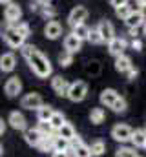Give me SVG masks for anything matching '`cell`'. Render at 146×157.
<instances>
[{
  "label": "cell",
  "mask_w": 146,
  "mask_h": 157,
  "mask_svg": "<svg viewBox=\"0 0 146 157\" xmlns=\"http://www.w3.org/2000/svg\"><path fill=\"white\" fill-rule=\"evenodd\" d=\"M28 62H29V68L33 70V73H35L38 78H48L51 75V71H53L51 62H49L48 57H44L38 49L28 59Z\"/></svg>",
  "instance_id": "1"
},
{
  "label": "cell",
  "mask_w": 146,
  "mask_h": 157,
  "mask_svg": "<svg viewBox=\"0 0 146 157\" xmlns=\"http://www.w3.org/2000/svg\"><path fill=\"white\" fill-rule=\"evenodd\" d=\"M86 95H88V86H86L84 80L71 82L70 91H68V99H70L71 102H80V101H84Z\"/></svg>",
  "instance_id": "2"
},
{
  "label": "cell",
  "mask_w": 146,
  "mask_h": 157,
  "mask_svg": "<svg viewBox=\"0 0 146 157\" xmlns=\"http://www.w3.org/2000/svg\"><path fill=\"white\" fill-rule=\"evenodd\" d=\"M4 40H6V44L9 46V48H22L24 46V40H26V37H22L20 33H18V29L17 28H13V26H7V29L4 31Z\"/></svg>",
  "instance_id": "3"
},
{
  "label": "cell",
  "mask_w": 146,
  "mask_h": 157,
  "mask_svg": "<svg viewBox=\"0 0 146 157\" xmlns=\"http://www.w3.org/2000/svg\"><path fill=\"white\" fill-rule=\"evenodd\" d=\"M132 135H133V130L128 126V124H115L111 128V137L117 141V143H128L132 141Z\"/></svg>",
  "instance_id": "4"
},
{
  "label": "cell",
  "mask_w": 146,
  "mask_h": 157,
  "mask_svg": "<svg viewBox=\"0 0 146 157\" xmlns=\"http://www.w3.org/2000/svg\"><path fill=\"white\" fill-rule=\"evenodd\" d=\"M86 18H88V9H86L84 6H77V7L71 9V13H70V17H68V24H70L71 28H77V26L84 24Z\"/></svg>",
  "instance_id": "5"
},
{
  "label": "cell",
  "mask_w": 146,
  "mask_h": 157,
  "mask_svg": "<svg viewBox=\"0 0 146 157\" xmlns=\"http://www.w3.org/2000/svg\"><path fill=\"white\" fill-rule=\"evenodd\" d=\"M70 86H71V84H70L66 78H62L60 75H55V77L51 78V88H53V91H55L59 97H68Z\"/></svg>",
  "instance_id": "6"
},
{
  "label": "cell",
  "mask_w": 146,
  "mask_h": 157,
  "mask_svg": "<svg viewBox=\"0 0 146 157\" xmlns=\"http://www.w3.org/2000/svg\"><path fill=\"white\" fill-rule=\"evenodd\" d=\"M42 104H44V102H42V97H40L38 93H33V91L28 93V95H24L22 101H20V106L26 108V110H38Z\"/></svg>",
  "instance_id": "7"
},
{
  "label": "cell",
  "mask_w": 146,
  "mask_h": 157,
  "mask_svg": "<svg viewBox=\"0 0 146 157\" xmlns=\"http://www.w3.org/2000/svg\"><path fill=\"white\" fill-rule=\"evenodd\" d=\"M4 17H6V20H7L9 24L18 22V20H20V17H22V9H20V6H18V4H15V2L7 4V6H6V9H4Z\"/></svg>",
  "instance_id": "8"
},
{
  "label": "cell",
  "mask_w": 146,
  "mask_h": 157,
  "mask_svg": "<svg viewBox=\"0 0 146 157\" xmlns=\"http://www.w3.org/2000/svg\"><path fill=\"white\" fill-rule=\"evenodd\" d=\"M4 91L7 97H17L20 91H22V82L18 77H11L7 78V82L4 84Z\"/></svg>",
  "instance_id": "9"
},
{
  "label": "cell",
  "mask_w": 146,
  "mask_h": 157,
  "mask_svg": "<svg viewBox=\"0 0 146 157\" xmlns=\"http://www.w3.org/2000/svg\"><path fill=\"white\" fill-rule=\"evenodd\" d=\"M126 26H128V29H139V28H143L146 22V15L143 11H137V13H132L126 20Z\"/></svg>",
  "instance_id": "10"
},
{
  "label": "cell",
  "mask_w": 146,
  "mask_h": 157,
  "mask_svg": "<svg viewBox=\"0 0 146 157\" xmlns=\"http://www.w3.org/2000/svg\"><path fill=\"white\" fill-rule=\"evenodd\" d=\"M44 35H46V39H49V40H57L62 35V26L57 20H49L46 24V28H44Z\"/></svg>",
  "instance_id": "11"
},
{
  "label": "cell",
  "mask_w": 146,
  "mask_h": 157,
  "mask_svg": "<svg viewBox=\"0 0 146 157\" xmlns=\"http://www.w3.org/2000/svg\"><path fill=\"white\" fill-rule=\"evenodd\" d=\"M97 29H99L101 37L104 39V42H111V40L115 39V28H113V24H111L110 20H102V22H99Z\"/></svg>",
  "instance_id": "12"
},
{
  "label": "cell",
  "mask_w": 146,
  "mask_h": 157,
  "mask_svg": "<svg viewBox=\"0 0 146 157\" xmlns=\"http://www.w3.org/2000/svg\"><path fill=\"white\" fill-rule=\"evenodd\" d=\"M124 49H126V40L121 39V37H115L111 42H108V51H110V55H113V57L124 55Z\"/></svg>",
  "instance_id": "13"
},
{
  "label": "cell",
  "mask_w": 146,
  "mask_h": 157,
  "mask_svg": "<svg viewBox=\"0 0 146 157\" xmlns=\"http://www.w3.org/2000/svg\"><path fill=\"white\" fill-rule=\"evenodd\" d=\"M80 46H82V40L79 39L75 33L66 35V39H64V49H66V51L77 53V51H80Z\"/></svg>",
  "instance_id": "14"
},
{
  "label": "cell",
  "mask_w": 146,
  "mask_h": 157,
  "mask_svg": "<svg viewBox=\"0 0 146 157\" xmlns=\"http://www.w3.org/2000/svg\"><path fill=\"white\" fill-rule=\"evenodd\" d=\"M7 122H9L11 128H15V130H24V132H26V117H24L20 112H11Z\"/></svg>",
  "instance_id": "15"
},
{
  "label": "cell",
  "mask_w": 146,
  "mask_h": 157,
  "mask_svg": "<svg viewBox=\"0 0 146 157\" xmlns=\"http://www.w3.org/2000/svg\"><path fill=\"white\" fill-rule=\"evenodd\" d=\"M24 139H26V143H28L29 146H38L40 141L44 139V133H40L36 128H29V130L24 132Z\"/></svg>",
  "instance_id": "16"
},
{
  "label": "cell",
  "mask_w": 146,
  "mask_h": 157,
  "mask_svg": "<svg viewBox=\"0 0 146 157\" xmlns=\"http://www.w3.org/2000/svg\"><path fill=\"white\" fill-rule=\"evenodd\" d=\"M119 97H121V95H119L115 90L108 88V90H104V91L101 93V104H102V106H108V108H111Z\"/></svg>",
  "instance_id": "17"
},
{
  "label": "cell",
  "mask_w": 146,
  "mask_h": 157,
  "mask_svg": "<svg viewBox=\"0 0 146 157\" xmlns=\"http://www.w3.org/2000/svg\"><path fill=\"white\" fill-rule=\"evenodd\" d=\"M17 66V59L13 53H4L0 57V70L2 71H13Z\"/></svg>",
  "instance_id": "18"
},
{
  "label": "cell",
  "mask_w": 146,
  "mask_h": 157,
  "mask_svg": "<svg viewBox=\"0 0 146 157\" xmlns=\"http://www.w3.org/2000/svg\"><path fill=\"white\" fill-rule=\"evenodd\" d=\"M132 68H133V64H132L130 57H126V55L115 57V70H117L119 73H128Z\"/></svg>",
  "instance_id": "19"
},
{
  "label": "cell",
  "mask_w": 146,
  "mask_h": 157,
  "mask_svg": "<svg viewBox=\"0 0 146 157\" xmlns=\"http://www.w3.org/2000/svg\"><path fill=\"white\" fill-rule=\"evenodd\" d=\"M40 152H55V135H44V139L40 141V144L36 146Z\"/></svg>",
  "instance_id": "20"
},
{
  "label": "cell",
  "mask_w": 146,
  "mask_h": 157,
  "mask_svg": "<svg viewBox=\"0 0 146 157\" xmlns=\"http://www.w3.org/2000/svg\"><path fill=\"white\" fill-rule=\"evenodd\" d=\"M53 115H55V110H53L49 104H42V106L36 110V117H38V121H51Z\"/></svg>",
  "instance_id": "21"
},
{
  "label": "cell",
  "mask_w": 146,
  "mask_h": 157,
  "mask_svg": "<svg viewBox=\"0 0 146 157\" xmlns=\"http://www.w3.org/2000/svg\"><path fill=\"white\" fill-rule=\"evenodd\" d=\"M132 143L135 148H144L146 144V130H133V135H132Z\"/></svg>",
  "instance_id": "22"
},
{
  "label": "cell",
  "mask_w": 146,
  "mask_h": 157,
  "mask_svg": "<svg viewBox=\"0 0 146 157\" xmlns=\"http://www.w3.org/2000/svg\"><path fill=\"white\" fill-rule=\"evenodd\" d=\"M70 150H71V141L55 135V152H70Z\"/></svg>",
  "instance_id": "23"
},
{
  "label": "cell",
  "mask_w": 146,
  "mask_h": 157,
  "mask_svg": "<svg viewBox=\"0 0 146 157\" xmlns=\"http://www.w3.org/2000/svg\"><path fill=\"white\" fill-rule=\"evenodd\" d=\"M104 119H106V112H104L102 108H93V110H91V113H90V121H91L93 124H102Z\"/></svg>",
  "instance_id": "24"
},
{
  "label": "cell",
  "mask_w": 146,
  "mask_h": 157,
  "mask_svg": "<svg viewBox=\"0 0 146 157\" xmlns=\"http://www.w3.org/2000/svg\"><path fill=\"white\" fill-rule=\"evenodd\" d=\"M59 135H60V137H64V139H68V141H71V139L77 137V132H75V128H73L70 122H66V124L59 130Z\"/></svg>",
  "instance_id": "25"
},
{
  "label": "cell",
  "mask_w": 146,
  "mask_h": 157,
  "mask_svg": "<svg viewBox=\"0 0 146 157\" xmlns=\"http://www.w3.org/2000/svg\"><path fill=\"white\" fill-rule=\"evenodd\" d=\"M90 148H91V154H93V157H101V155H104V152H106V144H104V141H101V139L93 141Z\"/></svg>",
  "instance_id": "26"
},
{
  "label": "cell",
  "mask_w": 146,
  "mask_h": 157,
  "mask_svg": "<svg viewBox=\"0 0 146 157\" xmlns=\"http://www.w3.org/2000/svg\"><path fill=\"white\" fill-rule=\"evenodd\" d=\"M73 33H75L80 40H88V39H90L91 29H90L86 24H80V26H77V28H73Z\"/></svg>",
  "instance_id": "27"
},
{
  "label": "cell",
  "mask_w": 146,
  "mask_h": 157,
  "mask_svg": "<svg viewBox=\"0 0 146 157\" xmlns=\"http://www.w3.org/2000/svg\"><path fill=\"white\" fill-rule=\"evenodd\" d=\"M35 128L38 130V132H40V133H44V135H53V132H55L49 121H38Z\"/></svg>",
  "instance_id": "28"
},
{
  "label": "cell",
  "mask_w": 146,
  "mask_h": 157,
  "mask_svg": "<svg viewBox=\"0 0 146 157\" xmlns=\"http://www.w3.org/2000/svg\"><path fill=\"white\" fill-rule=\"evenodd\" d=\"M49 122H51L53 130H57V132H59V130H60V128H62V126L66 124V117H64V115H62L60 112H55V115L51 117V121H49Z\"/></svg>",
  "instance_id": "29"
},
{
  "label": "cell",
  "mask_w": 146,
  "mask_h": 157,
  "mask_svg": "<svg viewBox=\"0 0 146 157\" xmlns=\"http://www.w3.org/2000/svg\"><path fill=\"white\" fill-rule=\"evenodd\" d=\"M9 26L17 28V29H18V33H20L22 37H26V39L31 35V28H29V24H28V22H13V24H9Z\"/></svg>",
  "instance_id": "30"
},
{
  "label": "cell",
  "mask_w": 146,
  "mask_h": 157,
  "mask_svg": "<svg viewBox=\"0 0 146 157\" xmlns=\"http://www.w3.org/2000/svg\"><path fill=\"white\" fill-rule=\"evenodd\" d=\"M115 157H139V154L135 152V148H128V146H121L117 152H115Z\"/></svg>",
  "instance_id": "31"
},
{
  "label": "cell",
  "mask_w": 146,
  "mask_h": 157,
  "mask_svg": "<svg viewBox=\"0 0 146 157\" xmlns=\"http://www.w3.org/2000/svg\"><path fill=\"white\" fill-rule=\"evenodd\" d=\"M71 62H73V53H70V51L64 49V51L59 55V64H60L62 68H68Z\"/></svg>",
  "instance_id": "32"
},
{
  "label": "cell",
  "mask_w": 146,
  "mask_h": 157,
  "mask_svg": "<svg viewBox=\"0 0 146 157\" xmlns=\"http://www.w3.org/2000/svg\"><path fill=\"white\" fill-rule=\"evenodd\" d=\"M73 157H93V154H91V148L90 146L82 144V146H79V148L73 150Z\"/></svg>",
  "instance_id": "33"
},
{
  "label": "cell",
  "mask_w": 146,
  "mask_h": 157,
  "mask_svg": "<svg viewBox=\"0 0 146 157\" xmlns=\"http://www.w3.org/2000/svg\"><path fill=\"white\" fill-rule=\"evenodd\" d=\"M115 15H117L121 20H126V18L132 15V9L128 7V4H126V6H119V7H115Z\"/></svg>",
  "instance_id": "34"
},
{
  "label": "cell",
  "mask_w": 146,
  "mask_h": 157,
  "mask_svg": "<svg viewBox=\"0 0 146 157\" xmlns=\"http://www.w3.org/2000/svg\"><path fill=\"white\" fill-rule=\"evenodd\" d=\"M111 110H113L115 113H124V112H126V101H124L122 97H119V99L115 101V104L111 106Z\"/></svg>",
  "instance_id": "35"
},
{
  "label": "cell",
  "mask_w": 146,
  "mask_h": 157,
  "mask_svg": "<svg viewBox=\"0 0 146 157\" xmlns=\"http://www.w3.org/2000/svg\"><path fill=\"white\" fill-rule=\"evenodd\" d=\"M90 44H95V46H99V44H102L104 39L101 37V33H99V29L95 28V29H91V33H90Z\"/></svg>",
  "instance_id": "36"
},
{
  "label": "cell",
  "mask_w": 146,
  "mask_h": 157,
  "mask_svg": "<svg viewBox=\"0 0 146 157\" xmlns=\"http://www.w3.org/2000/svg\"><path fill=\"white\" fill-rule=\"evenodd\" d=\"M40 15H42L44 18H49V20H53V17L57 15V9H53L51 6H44V7H42V11H40Z\"/></svg>",
  "instance_id": "37"
},
{
  "label": "cell",
  "mask_w": 146,
  "mask_h": 157,
  "mask_svg": "<svg viewBox=\"0 0 146 157\" xmlns=\"http://www.w3.org/2000/svg\"><path fill=\"white\" fill-rule=\"evenodd\" d=\"M35 51H36V48L29 46V44H24V46L20 48V53H22V57H24L26 60H28V59H29V57H31V55H33Z\"/></svg>",
  "instance_id": "38"
},
{
  "label": "cell",
  "mask_w": 146,
  "mask_h": 157,
  "mask_svg": "<svg viewBox=\"0 0 146 157\" xmlns=\"http://www.w3.org/2000/svg\"><path fill=\"white\" fill-rule=\"evenodd\" d=\"M128 7L132 9V13L143 11V4H141V0H128Z\"/></svg>",
  "instance_id": "39"
},
{
  "label": "cell",
  "mask_w": 146,
  "mask_h": 157,
  "mask_svg": "<svg viewBox=\"0 0 146 157\" xmlns=\"http://www.w3.org/2000/svg\"><path fill=\"white\" fill-rule=\"evenodd\" d=\"M82 144H84V143H82V139H80L79 135H77L75 139H71V150H75V148H79V146H82Z\"/></svg>",
  "instance_id": "40"
},
{
  "label": "cell",
  "mask_w": 146,
  "mask_h": 157,
  "mask_svg": "<svg viewBox=\"0 0 146 157\" xmlns=\"http://www.w3.org/2000/svg\"><path fill=\"white\" fill-rule=\"evenodd\" d=\"M132 48H133L135 51H141V49H143V42L139 39H133L132 40Z\"/></svg>",
  "instance_id": "41"
},
{
  "label": "cell",
  "mask_w": 146,
  "mask_h": 157,
  "mask_svg": "<svg viewBox=\"0 0 146 157\" xmlns=\"http://www.w3.org/2000/svg\"><path fill=\"white\" fill-rule=\"evenodd\" d=\"M137 73H139V71H137V68H132V70H130V71L126 73V77L130 78V80H132V78H135V77H137Z\"/></svg>",
  "instance_id": "42"
},
{
  "label": "cell",
  "mask_w": 146,
  "mask_h": 157,
  "mask_svg": "<svg viewBox=\"0 0 146 157\" xmlns=\"http://www.w3.org/2000/svg\"><path fill=\"white\" fill-rule=\"evenodd\" d=\"M128 0H111V6L113 7H119V6H126Z\"/></svg>",
  "instance_id": "43"
},
{
  "label": "cell",
  "mask_w": 146,
  "mask_h": 157,
  "mask_svg": "<svg viewBox=\"0 0 146 157\" xmlns=\"http://www.w3.org/2000/svg\"><path fill=\"white\" fill-rule=\"evenodd\" d=\"M51 157H70V154L68 152H53Z\"/></svg>",
  "instance_id": "44"
},
{
  "label": "cell",
  "mask_w": 146,
  "mask_h": 157,
  "mask_svg": "<svg viewBox=\"0 0 146 157\" xmlns=\"http://www.w3.org/2000/svg\"><path fill=\"white\" fill-rule=\"evenodd\" d=\"M35 2L42 4V6H49V2H51V0H35Z\"/></svg>",
  "instance_id": "45"
},
{
  "label": "cell",
  "mask_w": 146,
  "mask_h": 157,
  "mask_svg": "<svg viewBox=\"0 0 146 157\" xmlns=\"http://www.w3.org/2000/svg\"><path fill=\"white\" fill-rule=\"evenodd\" d=\"M4 132H6V122H4V121H2V124H0V133H2V135H4Z\"/></svg>",
  "instance_id": "46"
},
{
  "label": "cell",
  "mask_w": 146,
  "mask_h": 157,
  "mask_svg": "<svg viewBox=\"0 0 146 157\" xmlns=\"http://www.w3.org/2000/svg\"><path fill=\"white\" fill-rule=\"evenodd\" d=\"M0 2H2V4H4V6H7V4H11V2H13V0H0Z\"/></svg>",
  "instance_id": "47"
},
{
  "label": "cell",
  "mask_w": 146,
  "mask_h": 157,
  "mask_svg": "<svg viewBox=\"0 0 146 157\" xmlns=\"http://www.w3.org/2000/svg\"><path fill=\"white\" fill-rule=\"evenodd\" d=\"M141 4H143V9H146V0H141Z\"/></svg>",
  "instance_id": "48"
},
{
  "label": "cell",
  "mask_w": 146,
  "mask_h": 157,
  "mask_svg": "<svg viewBox=\"0 0 146 157\" xmlns=\"http://www.w3.org/2000/svg\"><path fill=\"white\" fill-rule=\"evenodd\" d=\"M143 31H144V35H146V22H144V26H143Z\"/></svg>",
  "instance_id": "49"
},
{
  "label": "cell",
  "mask_w": 146,
  "mask_h": 157,
  "mask_svg": "<svg viewBox=\"0 0 146 157\" xmlns=\"http://www.w3.org/2000/svg\"><path fill=\"white\" fill-rule=\"evenodd\" d=\"M144 150H146V144H144Z\"/></svg>",
  "instance_id": "50"
},
{
  "label": "cell",
  "mask_w": 146,
  "mask_h": 157,
  "mask_svg": "<svg viewBox=\"0 0 146 157\" xmlns=\"http://www.w3.org/2000/svg\"><path fill=\"white\" fill-rule=\"evenodd\" d=\"M144 130H146V128H144Z\"/></svg>",
  "instance_id": "51"
}]
</instances>
